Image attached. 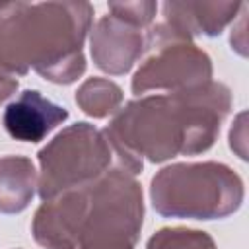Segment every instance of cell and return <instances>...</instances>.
Segmentation results:
<instances>
[{
	"label": "cell",
	"mask_w": 249,
	"mask_h": 249,
	"mask_svg": "<svg viewBox=\"0 0 249 249\" xmlns=\"http://www.w3.org/2000/svg\"><path fill=\"white\" fill-rule=\"evenodd\" d=\"M231 107L230 89L220 82L148 95L126 103L103 130L121 169L136 175L142 158L165 161L177 154L208 150Z\"/></svg>",
	"instance_id": "cell-1"
},
{
	"label": "cell",
	"mask_w": 249,
	"mask_h": 249,
	"mask_svg": "<svg viewBox=\"0 0 249 249\" xmlns=\"http://www.w3.org/2000/svg\"><path fill=\"white\" fill-rule=\"evenodd\" d=\"M91 16L88 2H0V101L16 91V76L29 66L54 84L80 78Z\"/></svg>",
	"instance_id": "cell-2"
},
{
	"label": "cell",
	"mask_w": 249,
	"mask_h": 249,
	"mask_svg": "<svg viewBox=\"0 0 249 249\" xmlns=\"http://www.w3.org/2000/svg\"><path fill=\"white\" fill-rule=\"evenodd\" d=\"M150 195L161 216L214 220L241 206L243 183L224 163H175L154 175Z\"/></svg>",
	"instance_id": "cell-3"
},
{
	"label": "cell",
	"mask_w": 249,
	"mask_h": 249,
	"mask_svg": "<svg viewBox=\"0 0 249 249\" xmlns=\"http://www.w3.org/2000/svg\"><path fill=\"white\" fill-rule=\"evenodd\" d=\"M142 189L124 169L88 185V210L78 249H134L142 228Z\"/></svg>",
	"instance_id": "cell-4"
},
{
	"label": "cell",
	"mask_w": 249,
	"mask_h": 249,
	"mask_svg": "<svg viewBox=\"0 0 249 249\" xmlns=\"http://www.w3.org/2000/svg\"><path fill=\"white\" fill-rule=\"evenodd\" d=\"M113 150L103 130L76 123L58 132L41 152L39 196L51 200L97 181L111 165Z\"/></svg>",
	"instance_id": "cell-5"
},
{
	"label": "cell",
	"mask_w": 249,
	"mask_h": 249,
	"mask_svg": "<svg viewBox=\"0 0 249 249\" xmlns=\"http://www.w3.org/2000/svg\"><path fill=\"white\" fill-rule=\"evenodd\" d=\"M146 47L152 54L132 78L136 95L148 89L179 91L210 82L212 64L208 54L167 23H160L146 33Z\"/></svg>",
	"instance_id": "cell-6"
},
{
	"label": "cell",
	"mask_w": 249,
	"mask_h": 249,
	"mask_svg": "<svg viewBox=\"0 0 249 249\" xmlns=\"http://www.w3.org/2000/svg\"><path fill=\"white\" fill-rule=\"evenodd\" d=\"M88 210V187L43 200L33 218V237L47 249H78Z\"/></svg>",
	"instance_id": "cell-7"
},
{
	"label": "cell",
	"mask_w": 249,
	"mask_h": 249,
	"mask_svg": "<svg viewBox=\"0 0 249 249\" xmlns=\"http://www.w3.org/2000/svg\"><path fill=\"white\" fill-rule=\"evenodd\" d=\"M144 27L111 12L91 31L93 62L109 74H124L140 58L146 47Z\"/></svg>",
	"instance_id": "cell-8"
},
{
	"label": "cell",
	"mask_w": 249,
	"mask_h": 249,
	"mask_svg": "<svg viewBox=\"0 0 249 249\" xmlns=\"http://www.w3.org/2000/svg\"><path fill=\"white\" fill-rule=\"evenodd\" d=\"M68 111L62 105L43 97L37 89H25L12 101L2 117L6 132L21 142H41L54 126L66 121Z\"/></svg>",
	"instance_id": "cell-9"
},
{
	"label": "cell",
	"mask_w": 249,
	"mask_h": 249,
	"mask_svg": "<svg viewBox=\"0 0 249 249\" xmlns=\"http://www.w3.org/2000/svg\"><path fill=\"white\" fill-rule=\"evenodd\" d=\"M243 2H165V23L191 37L195 33L220 35L235 18Z\"/></svg>",
	"instance_id": "cell-10"
},
{
	"label": "cell",
	"mask_w": 249,
	"mask_h": 249,
	"mask_svg": "<svg viewBox=\"0 0 249 249\" xmlns=\"http://www.w3.org/2000/svg\"><path fill=\"white\" fill-rule=\"evenodd\" d=\"M35 169L23 156H6L0 160V212H21L35 193Z\"/></svg>",
	"instance_id": "cell-11"
},
{
	"label": "cell",
	"mask_w": 249,
	"mask_h": 249,
	"mask_svg": "<svg viewBox=\"0 0 249 249\" xmlns=\"http://www.w3.org/2000/svg\"><path fill=\"white\" fill-rule=\"evenodd\" d=\"M121 101H123L121 88L115 82L103 78H91L84 82V86L76 93V103L82 107V111L97 119L115 113Z\"/></svg>",
	"instance_id": "cell-12"
},
{
	"label": "cell",
	"mask_w": 249,
	"mask_h": 249,
	"mask_svg": "<svg viewBox=\"0 0 249 249\" xmlns=\"http://www.w3.org/2000/svg\"><path fill=\"white\" fill-rule=\"evenodd\" d=\"M148 249H216V245L204 231L187 228H163L150 237Z\"/></svg>",
	"instance_id": "cell-13"
},
{
	"label": "cell",
	"mask_w": 249,
	"mask_h": 249,
	"mask_svg": "<svg viewBox=\"0 0 249 249\" xmlns=\"http://www.w3.org/2000/svg\"><path fill=\"white\" fill-rule=\"evenodd\" d=\"M109 10L124 19H130L142 27H146L154 14H156V4L154 2H134V4H109Z\"/></svg>",
	"instance_id": "cell-14"
}]
</instances>
